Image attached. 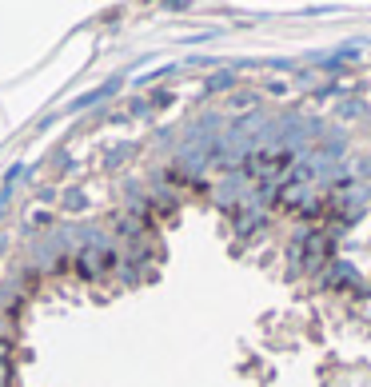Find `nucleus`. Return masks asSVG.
Masks as SVG:
<instances>
[{"mask_svg": "<svg viewBox=\"0 0 371 387\" xmlns=\"http://www.w3.org/2000/svg\"><path fill=\"white\" fill-rule=\"evenodd\" d=\"M116 84H120V80H112V84H104V88L88 92V96H80V100L72 104V108H84V104H96V100H104V96H112V92H116Z\"/></svg>", "mask_w": 371, "mask_h": 387, "instance_id": "f257e3e1", "label": "nucleus"}, {"mask_svg": "<svg viewBox=\"0 0 371 387\" xmlns=\"http://www.w3.org/2000/svg\"><path fill=\"white\" fill-rule=\"evenodd\" d=\"M32 224H36V228H48L52 216H48V212H32Z\"/></svg>", "mask_w": 371, "mask_h": 387, "instance_id": "f03ea898", "label": "nucleus"}, {"mask_svg": "<svg viewBox=\"0 0 371 387\" xmlns=\"http://www.w3.org/2000/svg\"><path fill=\"white\" fill-rule=\"evenodd\" d=\"M4 204H9V192H0V208H4Z\"/></svg>", "mask_w": 371, "mask_h": 387, "instance_id": "7ed1b4c3", "label": "nucleus"}]
</instances>
